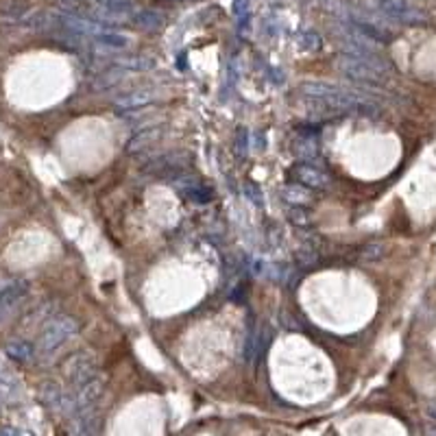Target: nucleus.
<instances>
[{
  "label": "nucleus",
  "mask_w": 436,
  "mask_h": 436,
  "mask_svg": "<svg viewBox=\"0 0 436 436\" xmlns=\"http://www.w3.org/2000/svg\"><path fill=\"white\" fill-rule=\"evenodd\" d=\"M343 76H347L349 81L365 83V86H384L388 70L393 68L386 57L382 59H365V57H353V55H343L339 64Z\"/></svg>",
  "instance_id": "nucleus-1"
},
{
  "label": "nucleus",
  "mask_w": 436,
  "mask_h": 436,
  "mask_svg": "<svg viewBox=\"0 0 436 436\" xmlns=\"http://www.w3.org/2000/svg\"><path fill=\"white\" fill-rule=\"evenodd\" d=\"M79 332V323L72 319L68 314H59L55 319H50L46 323V327L39 334V341H37V349L42 353H50L55 349L62 347L68 339Z\"/></svg>",
  "instance_id": "nucleus-2"
},
{
  "label": "nucleus",
  "mask_w": 436,
  "mask_h": 436,
  "mask_svg": "<svg viewBox=\"0 0 436 436\" xmlns=\"http://www.w3.org/2000/svg\"><path fill=\"white\" fill-rule=\"evenodd\" d=\"M48 5H53L62 13L92 20V22H98V25H105V22H109V20H118L111 13H107L103 7H98L94 0H48Z\"/></svg>",
  "instance_id": "nucleus-3"
},
{
  "label": "nucleus",
  "mask_w": 436,
  "mask_h": 436,
  "mask_svg": "<svg viewBox=\"0 0 436 436\" xmlns=\"http://www.w3.org/2000/svg\"><path fill=\"white\" fill-rule=\"evenodd\" d=\"M378 9L386 18L395 20V22H402V25H423L425 22L423 11L410 5L408 0H378Z\"/></svg>",
  "instance_id": "nucleus-4"
},
{
  "label": "nucleus",
  "mask_w": 436,
  "mask_h": 436,
  "mask_svg": "<svg viewBox=\"0 0 436 436\" xmlns=\"http://www.w3.org/2000/svg\"><path fill=\"white\" fill-rule=\"evenodd\" d=\"M66 378L70 380V384L79 390L81 386H86L88 382L96 380L98 373H96V365L90 355L86 353H76L68 360L66 365Z\"/></svg>",
  "instance_id": "nucleus-5"
},
{
  "label": "nucleus",
  "mask_w": 436,
  "mask_h": 436,
  "mask_svg": "<svg viewBox=\"0 0 436 436\" xmlns=\"http://www.w3.org/2000/svg\"><path fill=\"white\" fill-rule=\"evenodd\" d=\"M292 177L297 184H301L310 190H327L329 177L323 168H319L314 162H299L292 168Z\"/></svg>",
  "instance_id": "nucleus-6"
},
{
  "label": "nucleus",
  "mask_w": 436,
  "mask_h": 436,
  "mask_svg": "<svg viewBox=\"0 0 436 436\" xmlns=\"http://www.w3.org/2000/svg\"><path fill=\"white\" fill-rule=\"evenodd\" d=\"M35 9L31 7L29 0H0V18L9 20V22H20L25 25L27 18Z\"/></svg>",
  "instance_id": "nucleus-7"
},
{
  "label": "nucleus",
  "mask_w": 436,
  "mask_h": 436,
  "mask_svg": "<svg viewBox=\"0 0 436 436\" xmlns=\"http://www.w3.org/2000/svg\"><path fill=\"white\" fill-rule=\"evenodd\" d=\"M92 42L101 48H107V50H123L129 46V37L118 33V31H109V29L101 27L92 35Z\"/></svg>",
  "instance_id": "nucleus-8"
},
{
  "label": "nucleus",
  "mask_w": 436,
  "mask_h": 436,
  "mask_svg": "<svg viewBox=\"0 0 436 436\" xmlns=\"http://www.w3.org/2000/svg\"><path fill=\"white\" fill-rule=\"evenodd\" d=\"M160 135H162L160 127H151V129H144L140 133H135L131 140L127 142V153L135 155V153H142L144 149H151L157 140H160Z\"/></svg>",
  "instance_id": "nucleus-9"
},
{
  "label": "nucleus",
  "mask_w": 436,
  "mask_h": 436,
  "mask_svg": "<svg viewBox=\"0 0 436 436\" xmlns=\"http://www.w3.org/2000/svg\"><path fill=\"white\" fill-rule=\"evenodd\" d=\"M116 107L118 109H137V107H144L149 103H153V92L149 90H131L123 96L116 98Z\"/></svg>",
  "instance_id": "nucleus-10"
},
{
  "label": "nucleus",
  "mask_w": 436,
  "mask_h": 436,
  "mask_svg": "<svg viewBox=\"0 0 436 436\" xmlns=\"http://www.w3.org/2000/svg\"><path fill=\"white\" fill-rule=\"evenodd\" d=\"M131 22L142 31H157L164 27V18L153 9H135Z\"/></svg>",
  "instance_id": "nucleus-11"
},
{
  "label": "nucleus",
  "mask_w": 436,
  "mask_h": 436,
  "mask_svg": "<svg viewBox=\"0 0 436 436\" xmlns=\"http://www.w3.org/2000/svg\"><path fill=\"white\" fill-rule=\"evenodd\" d=\"M282 196H284V201L290 203V205H306L312 199L310 188H306L301 184H288V186H284Z\"/></svg>",
  "instance_id": "nucleus-12"
},
{
  "label": "nucleus",
  "mask_w": 436,
  "mask_h": 436,
  "mask_svg": "<svg viewBox=\"0 0 436 436\" xmlns=\"http://www.w3.org/2000/svg\"><path fill=\"white\" fill-rule=\"evenodd\" d=\"M294 151L301 157V162H314L316 155H319V142H316V137L301 135V140L297 142Z\"/></svg>",
  "instance_id": "nucleus-13"
},
{
  "label": "nucleus",
  "mask_w": 436,
  "mask_h": 436,
  "mask_svg": "<svg viewBox=\"0 0 436 436\" xmlns=\"http://www.w3.org/2000/svg\"><path fill=\"white\" fill-rule=\"evenodd\" d=\"M7 355L15 362H29L33 358V347L25 341H13L5 347Z\"/></svg>",
  "instance_id": "nucleus-14"
},
{
  "label": "nucleus",
  "mask_w": 436,
  "mask_h": 436,
  "mask_svg": "<svg viewBox=\"0 0 436 436\" xmlns=\"http://www.w3.org/2000/svg\"><path fill=\"white\" fill-rule=\"evenodd\" d=\"M323 44V39L319 33H314V31H304L299 37H297V46H299V50H306V53H314V50H319Z\"/></svg>",
  "instance_id": "nucleus-15"
},
{
  "label": "nucleus",
  "mask_w": 436,
  "mask_h": 436,
  "mask_svg": "<svg viewBox=\"0 0 436 436\" xmlns=\"http://www.w3.org/2000/svg\"><path fill=\"white\" fill-rule=\"evenodd\" d=\"M288 221L297 227H310L312 225V214L306 205H292L288 210Z\"/></svg>",
  "instance_id": "nucleus-16"
},
{
  "label": "nucleus",
  "mask_w": 436,
  "mask_h": 436,
  "mask_svg": "<svg viewBox=\"0 0 436 436\" xmlns=\"http://www.w3.org/2000/svg\"><path fill=\"white\" fill-rule=\"evenodd\" d=\"M249 5H251V0H233V5H231L233 15H236V18H245V15H249Z\"/></svg>",
  "instance_id": "nucleus-17"
},
{
  "label": "nucleus",
  "mask_w": 436,
  "mask_h": 436,
  "mask_svg": "<svg viewBox=\"0 0 436 436\" xmlns=\"http://www.w3.org/2000/svg\"><path fill=\"white\" fill-rule=\"evenodd\" d=\"M382 253H384V247L375 243V245H369V247L365 249V255H362V257H365V260H380Z\"/></svg>",
  "instance_id": "nucleus-18"
}]
</instances>
